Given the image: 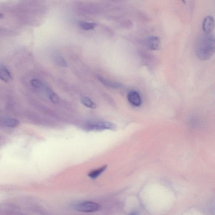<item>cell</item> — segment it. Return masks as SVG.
Segmentation results:
<instances>
[{"mask_svg":"<svg viewBox=\"0 0 215 215\" xmlns=\"http://www.w3.org/2000/svg\"><path fill=\"white\" fill-rule=\"evenodd\" d=\"M127 99L131 104L135 106H139L142 103L140 94L134 90H132L128 93Z\"/></svg>","mask_w":215,"mask_h":215,"instance_id":"cell-6","label":"cell"},{"mask_svg":"<svg viewBox=\"0 0 215 215\" xmlns=\"http://www.w3.org/2000/svg\"><path fill=\"white\" fill-rule=\"evenodd\" d=\"M98 78L102 84L108 87H112V88H119L121 85V84L119 83L113 82L112 81L103 78L102 76H98Z\"/></svg>","mask_w":215,"mask_h":215,"instance_id":"cell-9","label":"cell"},{"mask_svg":"<svg viewBox=\"0 0 215 215\" xmlns=\"http://www.w3.org/2000/svg\"><path fill=\"white\" fill-rule=\"evenodd\" d=\"M106 168V165H105L100 168L92 171L91 172H89L88 174V176L92 179H96L101 173H103V171H105Z\"/></svg>","mask_w":215,"mask_h":215,"instance_id":"cell-11","label":"cell"},{"mask_svg":"<svg viewBox=\"0 0 215 215\" xmlns=\"http://www.w3.org/2000/svg\"><path fill=\"white\" fill-rule=\"evenodd\" d=\"M130 215H137V214L136 213H132Z\"/></svg>","mask_w":215,"mask_h":215,"instance_id":"cell-16","label":"cell"},{"mask_svg":"<svg viewBox=\"0 0 215 215\" xmlns=\"http://www.w3.org/2000/svg\"><path fill=\"white\" fill-rule=\"evenodd\" d=\"M49 94V98L50 100L52 102L54 103H59V96L53 92H51V91H49L48 92Z\"/></svg>","mask_w":215,"mask_h":215,"instance_id":"cell-13","label":"cell"},{"mask_svg":"<svg viewBox=\"0 0 215 215\" xmlns=\"http://www.w3.org/2000/svg\"><path fill=\"white\" fill-rule=\"evenodd\" d=\"M0 78L5 83H9L12 80V76L9 70L2 64L0 65Z\"/></svg>","mask_w":215,"mask_h":215,"instance_id":"cell-7","label":"cell"},{"mask_svg":"<svg viewBox=\"0 0 215 215\" xmlns=\"http://www.w3.org/2000/svg\"><path fill=\"white\" fill-rule=\"evenodd\" d=\"M81 102L84 106L89 109H95L97 106L93 100L87 97H83L81 98Z\"/></svg>","mask_w":215,"mask_h":215,"instance_id":"cell-12","label":"cell"},{"mask_svg":"<svg viewBox=\"0 0 215 215\" xmlns=\"http://www.w3.org/2000/svg\"><path fill=\"white\" fill-rule=\"evenodd\" d=\"M55 59H56V61L57 62V63L59 65H60L61 66L63 67H65L67 66V63L66 62L65 60L60 55H56L55 56Z\"/></svg>","mask_w":215,"mask_h":215,"instance_id":"cell-14","label":"cell"},{"mask_svg":"<svg viewBox=\"0 0 215 215\" xmlns=\"http://www.w3.org/2000/svg\"><path fill=\"white\" fill-rule=\"evenodd\" d=\"M2 123L5 127L15 128L19 126L20 122L16 119L12 118H6L3 119Z\"/></svg>","mask_w":215,"mask_h":215,"instance_id":"cell-8","label":"cell"},{"mask_svg":"<svg viewBox=\"0 0 215 215\" xmlns=\"http://www.w3.org/2000/svg\"><path fill=\"white\" fill-rule=\"evenodd\" d=\"M79 27L85 30H93L96 28L97 25L95 23H89V22H84V21H80L79 22Z\"/></svg>","mask_w":215,"mask_h":215,"instance_id":"cell-10","label":"cell"},{"mask_svg":"<svg viewBox=\"0 0 215 215\" xmlns=\"http://www.w3.org/2000/svg\"><path fill=\"white\" fill-rule=\"evenodd\" d=\"M197 56L203 61L209 59L215 54V36L203 33L198 38L196 45Z\"/></svg>","mask_w":215,"mask_h":215,"instance_id":"cell-1","label":"cell"},{"mask_svg":"<svg viewBox=\"0 0 215 215\" xmlns=\"http://www.w3.org/2000/svg\"><path fill=\"white\" fill-rule=\"evenodd\" d=\"M99 205L95 202L85 201L76 205L75 209L77 211L84 213L95 212L99 210Z\"/></svg>","mask_w":215,"mask_h":215,"instance_id":"cell-3","label":"cell"},{"mask_svg":"<svg viewBox=\"0 0 215 215\" xmlns=\"http://www.w3.org/2000/svg\"><path fill=\"white\" fill-rule=\"evenodd\" d=\"M30 84L32 86L35 88H39L43 87V84L40 80L37 79H33L30 80Z\"/></svg>","mask_w":215,"mask_h":215,"instance_id":"cell-15","label":"cell"},{"mask_svg":"<svg viewBox=\"0 0 215 215\" xmlns=\"http://www.w3.org/2000/svg\"><path fill=\"white\" fill-rule=\"evenodd\" d=\"M146 46L151 51L158 50L160 47V40L158 37L150 36L146 40Z\"/></svg>","mask_w":215,"mask_h":215,"instance_id":"cell-4","label":"cell"},{"mask_svg":"<svg viewBox=\"0 0 215 215\" xmlns=\"http://www.w3.org/2000/svg\"><path fill=\"white\" fill-rule=\"evenodd\" d=\"M86 130L89 131H100L105 130H114L116 126L114 124L107 121H98L90 123L85 126Z\"/></svg>","mask_w":215,"mask_h":215,"instance_id":"cell-2","label":"cell"},{"mask_svg":"<svg viewBox=\"0 0 215 215\" xmlns=\"http://www.w3.org/2000/svg\"><path fill=\"white\" fill-rule=\"evenodd\" d=\"M215 25V20L213 16L210 15L206 16L204 19L202 26L204 33L210 34L214 28Z\"/></svg>","mask_w":215,"mask_h":215,"instance_id":"cell-5","label":"cell"}]
</instances>
